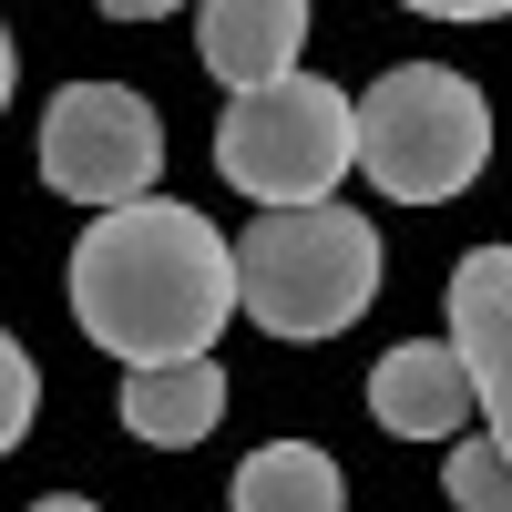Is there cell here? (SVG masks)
Masks as SVG:
<instances>
[{
    "instance_id": "cell-11",
    "label": "cell",
    "mask_w": 512,
    "mask_h": 512,
    "mask_svg": "<svg viewBox=\"0 0 512 512\" xmlns=\"http://www.w3.org/2000/svg\"><path fill=\"white\" fill-rule=\"evenodd\" d=\"M451 502H461V512H512V451H502L492 431L451 451Z\"/></svg>"
},
{
    "instance_id": "cell-10",
    "label": "cell",
    "mask_w": 512,
    "mask_h": 512,
    "mask_svg": "<svg viewBox=\"0 0 512 512\" xmlns=\"http://www.w3.org/2000/svg\"><path fill=\"white\" fill-rule=\"evenodd\" d=\"M226 502L236 512H349V482H338V461L318 441H267V451L236 461Z\"/></svg>"
},
{
    "instance_id": "cell-1",
    "label": "cell",
    "mask_w": 512,
    "mask_h": 512,
    "mask_svg": "<svg viewBox=\"0 0 512 512\" xmlns=\"http://www.w3.org/2000/svg\"><path fill=\"white\" fill-rule=\"evenodd\" d=\"M246 308V277H236V236H216L175 195H144V205H103L93 236L72 246V318L93 349H113L123 369H154V359H195L216 349V328Z\"/></svg>"
},
{
    "instance_id": "cell-14",
    "label": "cell",
    "mask_w": 512,
    "mask_h": 512,
    "mask_svg": "<svg viewBox=\"0 0 512 512\" xmlns=\"http://www.w3.org/2000/svg\"><path fill=\"white\" fill-rule=\"evenodd\" d=\"M93 11H113V21H164V11H185V0H93Z\"/></svg>"
},
{
    "instance_id": "cell-12",
    "label": "cell",
    "mask_w": 512,
    "mask_h": 512,
    "mask_svg": "<svg viewBox=\"0 0 512 512\" xmlns=\"http://www.w3.org/2000/svg\"><path fill=\"white\" fill-rule=\"evenodd\" d=\"M31 400H41V369H31V349H21V338H0V451H11V441L31 431Z\"/></svg>"
},
{
    "instance_id": "cell-8",
    "label": "cell",
    "mask_w": 512,
    "mask_h": 512,
    "mask_svg": "<svg viewBox=\"0 0 512 512\" xmlns=\"http://www.w3.org/2000/svg\"><path fill=\"white\" fill-rule=\"evenodd\" d=\"M297 41H308V0H195V52L226 93L297 72Z\"/></svg>"
},
{
    "instance_id": "cell-13",
    "label": "cell",
    "mask_w": 512,
    "mask_h": 512,
    "mask_svg": "<svg viewBox=\"0 0 512 512\" xmlns=\"http://www.w3.org/2000/svg\"><path fill=\"white\" fill-rule=\"evenodd\" d=\"M400 11H431V21H502L512 0H400Z\"/></svg>"
},
{
    "instance_id": "cell-7",
    "label": "cell",
    "mask_w": 512,
    "mask_h": 512,
    "mask_svg": "<svg viewBox=\"0 0 512 512\" xmlns=\"http://www.w3.org/2000/svg\"><path fill=\"white\" fill-rule=\"evenodd\" d=\"M472 410H482V390H472V359L451 338H410V349H390L369 369V420L400 441H451Z\"/></svg>"
},
{
    "instance_id": "cell-6",
    "label": "cell",
    "mask_w": 512,
    "mask_h": 512,
    "mask_svg": "<svg viewBox=\"0 0 512 512\" xmlns=\"http://www.w3.org/2000/svg\"><path fill=\"white\" fill-rule=\"evenodd\" d=\"M451 349L472 359L492 441L512 451V246H472L451 267Z\"/></svg>"
},
{
    "instance_id": "cell-2",
    "label": "cell",
    "mask_w": 512,
    "mask_h": 512,
    "mask_svg": "<svg viewBox=\"0 0 512 512\" xmlns=\"http://www.w3.org/2000/svg\"><path fill=\"white\" fill-rule=\"evenodd\" d=\"M236 277H246V318L267 338H338L369 318L379 297V226L349 205H267L236 236Z\"/></svg>"
},
{
    "instance_id": "cell-4",
    "label": "cell",
    "mask_w": 512,
    "mask_h": 512,
    "mask_svg": "<svg viewBox=\"0 0 512 512\" xmlns=\"http://www.w3.org/2000/svg\"><path fill=\"white\" fill-rule=\"evenodd\" d=\"M216 175L256 205H328L338 175H359V103L318 72L256 82L216 113Z\"/></svg>"
},
{
    "instance_id": "cell-5",
    "label": "cell",
    "mask_w": 512,
    "mask_h": 512,
    "mask_svg": "<svg viewBox=\"0 0 512 512\" xmlns=\"http://www.w3.org/2000/svg\"><path fill=\"white\" fill-rule=\"evenodd\" d=\"M164 175V123L123 82H72L41 113V185L72 205H144Z\"/></svg>"
},
{
    "instance_id": "cell-15",
    "label": "cell",
    "mask_w": 512,
    "mask_h": 512,
    "mask_svg": "<svg viewBox=\"0 0 512 512\" xmlns=\"http://www.w3.org/2000/svg\"><path fill=\"white\" fill-rule=\"evenodd\" d=\"M31 512H93V502H82V492H52V502H31Z\"/></svg>"
},
{
    "instance_id": "cell-3",
    "label": "cell",
    "mask_w": 512,
    "mask_h": 512,
    "mask_svg": "<svg viewBox=\"0 0 512 512\" xmlns=\"http://www.w3.org/2000/svg\"><path fill=\"white\" fill-rule=\"evenodd\" d=\"M492 164V103L451 62H400L359 93V175L390 205H451Z\"/></svg>"
},
{
    "instance_id": "cell-9",
    "label": "cell",
    "mask_w": 512,
    "mask_h": 512,
    "mask_svg": "<svg viewBox=\"0 0 512 512\" xmlns=\"http://www.w3.org/2000/svg\"><path fill=\"white\" fill-rule=\"evenodd\" d=\"M226 410V369L216 349L195 359H154V369H123V431L134 441H164V451H195Z\"/></svg>"
}]
</instances>
